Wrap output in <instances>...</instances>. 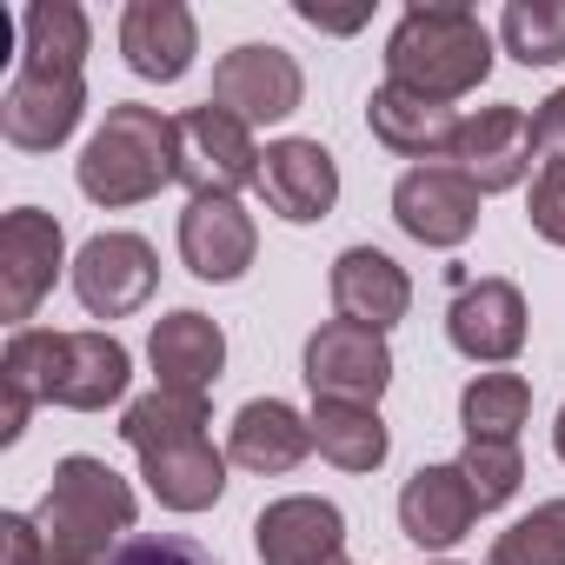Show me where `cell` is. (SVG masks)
<instances>
[{"instance_id": "cell-1", "label": "cell", "mask_w": 565, "mask_h": 565, "mask_svg": "<svg viewBox=\"0 0 565 565\" xmlns=\"http://www.w3.org/2000/svg\"><path fill=\"white\" fill-rule=\"evenodd\" d=\"M120 439L134 446L140 479H147V492L167 512H206V505H220V492H226V452L206 433V399L153 386V393L127 399Z\"/></svg>"}, {"instance_id": "cell-2", "label": "cell", "mask_w": 565, "mask_h": 565, "mask_svg": "<svg viewBox=\"0 0 565 565\" xmlns=\"http://www.w3.org/2000/svg\"><path fill=\"white\" fill-rule=\"evenodd\" d=\"M0 380L28 386L41 406L107 413L134 386V353L114 333H47V327H21V333H8Z\"/></svg>"}, {"instance_id": "cell-3", "label": "cell", "mask_w": 565, "mask_h": 565, "mask_svg": "<svg viewBox=\"0 0 565 565\" xmlns=\"http://www.w3.org/2000/svg\"><path fill=\"white\" fill-rule=\"evenodd\" d=\"M134 519H140L134 486L107 459H94V452L61 459L47 499L34 505V525H41V539H47V552L61 565H107L127 545Z\"/></svg>"}, {"instance_id": "cell-4", "label": "cell", "mask_w": 565, "mask_h": 565, "mask_svg": "<svg viewBox=\"0 0 565 565\" xmlns=\"http://www.w3.org/2000/svg\"><path fill=\"white\" fill-rule=\"evenodd\" d=\"M492 74V34L472 8H406L386 41V87H406L419 100H466Z\"/></svg>"}, {"instance_id": "cell-5", "label": "cell", "mask_w": 565, "mask_h": 565, "mask_svg": "<svg viewBox=\"0 0 565 565\" xmlns=\"http://www.w3.org/2000/svg\"><path fill=\"white\" fill-rule=\"evenodd\" d=\"M81 193L107 213L120 206H140L153 200L160 186L180 180V140H173V120L160 107H140V100H120L107 107V120L94 127L81 167H74Z\"/></svg>"}, {"instance_id": "cell-6", "label": "cell", "mask_w": 565, "mask_h": 565, "mask_svg": "<svg viewBox=\"0 0 565 565\" xmlns=\"http://www.w3.org/2000/svg\"><path fill=\"white\" fill-rule=\"evenodd\" d=\"M173 140H180V186L193 200H233L239 186H259V140L246 120H233L226 107L200 100L186 114H173Z\"/></svg>"}, {"instance_id": "cell-7", "label": "cell", "mask_w": 565, "mask_h": 565, "mask_svg": "<svg viewBox=\"0 0 565 565\" xmlns=\"http://www.w3.org/2000/svg\"><path fill=\"white\" fill-rule=\"evenodd\" d=\"M67 266V233L54 213L41 206H14L0 220V320L14 333L41 313V300L54 294V279Z\"/></svg>"}, {"instance_id": "cell-8", "label": "cell", "mask_w": 565, "mask_h": 565, "mask_svg": "<svg viewBox=\"0 0 565 565\" xmlns=\"http://www.w3.org/2000/svg\"><path fill=\"white\" fill-rule=\"evenodd\" d=\"M300 100H307V74L273 41H246V47L220 54V67H213V107H226L246 127L287 120V114H300Z\"/></svg>"}, {"instance_id": "cell-9", "label": "cell", "mask_w": 565, "mask_h": 565, "mask_svg": "<svg viewBox=\"0 0 565 565\" xmlns=\"http://www.w3.org/2000/svg\"><path fill=\"white\" fill-rule=\"evenodd\" d=\"M160 287V259L140 233H94L74 253V294L94 320H127L153 300Z\"/></svg>"}, {"instance_id": "cell-10", "label": "cell", "mask_w": 565, "mask_h": 565, "mask_svg": "<svg viewBox=\"0 0 565 565\" xmlns=\"http://www.w3.org/2000/svg\"><path fill=\"white\" fill-rule=\"evenodd\" d=\"M479 186L452 167V160H433V167H406L399 186H393V220L406 239L419 246H466L472 226H479Z\"/></svg>"}, {"instance_id": "cell-11", "label": "cell", "mask_w": 565, "mask_h": 565, "mask_svg": "<svg viewBox=\"0 0 565 565\" xmlns=\"http://www.w3.org/2000/svg\"><path fill=\"white\" fill-rule=\"evenodd\" d=\"M307 386H313V399L380 406V393L393 386V347H386V333H366L353 320H327L307 340Z\"/></svg>"}, {"instance_id": "cell-12", "label": "cell", "mask_w": 565, "mask_h": 565, "mask_svg": "<svg viewBox=\"0 0 565 565\" xmlns=\"http://www.w3.org/2000/svg\"><path fill=\"white\" fill-rule=\"evenodd\" d=\"M81 114H87V81L81 74H34V67H21L8 81V94H0V134H8V147H21V153L67 147Z\"/></svg>"}, {"instance_id": "cell-13", "label": "cell", "mask_w": 565, "mask_h": 565, "mask_svg": "<svg viewBox=\"0 0 565 565\" xmlns=\"http://www.w3.org/2000/svg\"><path fill=\"white\" fill-rule=\"evenodd\" d=\"M259 565H347V512L313 492H287L253 519Z\"/></svg>"}, {"instance_id": "cell-14", "label": "cell", "mask_w": 565, "mask_h": 565, "mask_svg": "<svg viewBox=\"0 0 565 565\" xmlns=\"http://www.w3.org/2000/svg\"><path fill=\"white\" fill-rule=\"evenodd\" d=\"M259 200L287 226H313L340 206V160L320 140H273L259 160Z\"/></svg>"}, {"instance_id": "cell-15", "label": "cell", "mask_w": 565, "mask_h": 565, "mask_svg": "<svg viewBox=\"0 0 565 565\" xmlns=\"http://www.w3.org/2000/svg\"><path fill=\"white\" fill-rule=\"evenodd\" d=\"M446 340L479 360V366H505L525 347V294L512 279H466L446 307Z\"/></svg>"}, {"instance_id": "cell-16", "label": "cell", "mask_w": 565, "mask_h": 565, "mask_svg": "<svg viewBox=\"0 0 565 565\" xmlns=\"http://www.w3.org/2000/svg\"><path fill=\"white\" fill-rule=\"evenodd\" d=\"M333 313L340 320H353V327H366V333H393L406 313H413V279H406V266L393 259V253H380V246H347L340 259H333Z\"/></svg>"}, {"instance_id": "cell-17", "label": "cell", "mask_w": 565, "mask_h": 565, "mask_svg": "<svg viewBox=\"0 0 565 565\" xmlns=\"http://www.w3.org/2000/svg\"><path fill=\"white\" fill-rule=\"evenodd\" d=\"M532 153H539V140H532V114H519V107L505 100V107H479V114H466L459 147H452V167H459L479 193H505V186H519V180L532 173Z\"/></svg>"}, {"instance_id": "cell-18", "label": "cell", "mask_w": 565, "mask_h": 565, "mask_svg": "<svg viewBox=\"0 0 565 565\" xmlns=\"http://www.w3.org/2000/svg\"><path fill=\"white\" fill-rule=\"evenodd\" d=\"M259 253V226L239 200H186L180 213V259L206 287H233Z\"/></svg>"}, {"instance_id": "cell-19", "label": "cell", "mask_w": 565, "mask_h": 565, "mask_svg": "<svg viewBox=\"0 0 565 565\" xmlns=\"http://www.w3.org/2000/svg\"><path fill=\"white\" fill-rule=\"evenodd\" d=\"M147 360H153V380H160L167 393L206 399V393L220 386V373H226V333H220L206 313L180 307V313L153 320V333H147Z\"/></svg>"}, {"instance_id": "cell-20", "label": "cell", "mask_w": 565, "mask_h": 565, "mask_svg": "<svg viewBox=\"0 0 565 565\" xmlns=\"http://www.w3.org/2000/svg\"><path fill=\"white\" fill-rule=\"evenodd\" d=\"M313 452V413H294L287 399H246L226 426V459L239 472L279 479Z\"/></svg>"}, {"instance_id": "cell-21", "label": "cell", "mask_w": 565, "mask_h": 565, "mask_svg": "<svg viewBox=\"0 0 565 565\" xmlns=\"http://www.w3.org/2000/svg\"><path fill=\"white\" fill-rule=\"evenodd\" d=\"M120 54L140 81H160L173 87L193 54H200V28H193V8H180V0H134V8L120 14Z\"/></svg>"}, {"instance_id": "cell-22", "label": "cell", "mask_w": 565, "mask_h": 565, "mask_svg": "<svg viewBox=\"0 0 565 565\" xmlns=\"http://www.w3.org/2000/svg\"><path fill=\"white\" fill-rule=\"evenodd\" d=\"M366 127H373V140H380L386 153L433 167V160H452L466 114H452V107H439V100H419V94H406V87H373Z\"/></svg>"}, {"instance_id": "cell-23", "label": "cell", "mask_w": 565, "mask_h": 565, "mask_svg": "<svg viewBox=\"0 0 565 565\" xmlns=\"http://www.w3.org/2000/svg\"><path fill=\"white\" fill-rule=\"evenodd\" d=\"M479 519V499L466 486L459 466H419L406 486H399V532L419 545V552H446L472 532Z\"/></svg>"}, {"instance_id": "cell-24", "label": "cell", "mask_w": 565, "mask_h": 565, "mask_svg": "<svg viewBox=\"0 0 565 565\" xmlns=\"http://www.w3.org/2000/svg\"><path fill=\"white\" fill-rule=\"evenodd\" d=\"M87 47H94V28H87V8H74V0H34L21 14V67L81 74Z\"/></svg>"}, {"instance_id": "cell-25", "label": "cell", "mask_w": 565, "mask_h": 565, "mask_svg": "<svg viewBox=\"0 0 565 565\" xmlns=\"http://www.w3.org/2000/svg\"><path fill=\"white\" fill-rule=\"evenodd\" d=\"M313 446H320V459H333L340 472H380L386 452H393V433H386L380 406L313 399Z\"/></svg>"}, {"instance_id": "cell-26", "label": "cell", "mask_w": 565, "mask_h": 565, "mask_svg": "<svg viewBox=\"0 0 565 565\" xmlns=\"http://www.w3.org/2000/svg\"><path fill=\"white\" fill-rule=\"evenodd\" d=\"M532 413V386L519 373H479L466 393H459V426L466 439H519Z\"/></svg>"}, {"instance_id": "cell-27", "label": "cell", "mask_w": 565, "mask_h": 565, "mask_svg": "<svg viewBox=\"0 0 565 565\" xmlns=\"http://www.w3.org/2000/svg\"><path fill=\"white\" fill-rule=\"evenodd\" d=\"M499 41L519 67H558L565 61V0H505Z\"/></svg>"}, {"instance_id": "cell-28", "label": "cell", "mask_w": 565, "mask_h": 565, "mask_svg": "<svg viewBox=\"0 0 565 565\" xmlns=\"http://www.w3.org/2000/svg\"><path fill=\"white\" fill-rule=\"evenodd\" d=\"M486 565H565V499H545L525 519H512L492 539Z\"/></svg>"}, {"instance_id": "cell-29", "label": "cell", "mask_w": 565, "mask_h": 565, "mask_svg": "<svg viewBox=\"0 0 565 565\" xmlns=\"http://www.w3.org/2000/svg\"><path fill=\"white\" fill-rule=\"evenodd\" d=\"M452 466L466 472V486H472L479 512H499V505H505V499L519 492V479H525L519 439H466V452H459Z\"/></svg>"}, {"instance_id": "cell-30", "label": "cell", "mask_w": 565, "mask_h": 565, "mask_svg": "<svg viewBox=\"0 0 565 565\" xmlns=\"http://www.w3.org/2000/svg\"><path fill=\"white\" fill-rule=\"evenodd\" d=\"M525 213H532V233H539L545 246H565V160H545V167H539Z\"/></svg>"}, {"instance_id": "cell-31", "label": "cell", "mask_w": 565, "mask_h": 565, "mask_svg": "<svg viewBox=\"0 0 565 565\" xmlns=\"http://www.w3.org/2000/svg\"><path fill=\"white\" fill-rule=\"evenodd\" d=\"M107 565H220L206 545L180 539V532H147V539H127Z\"/></svg>"}, {"instance_id": "cell-32", "label": "cell", "mask_w": 565, "mask_h": 565, "mask_svg": "<svg viewBox=\"0 0 565 565\" xmlns=\"http://www.w3.org/2000/svg\"><path fill=\"white\" fill-rule=\"evenodd\" d=\"M0 565H61L54 552H47V539H41V525H34V512H8L0 519Z\"/></svg>"}, {"instance_id": "cell-33", "label": "cell", "mask_w": 565, "mask_h": 565, "mask_svg": "<svg viewBox=\"0 0 565 565\" xmlns=\"http://www.w3.org/2000/svg\"><path fill=\"white\" fill-rule=\"evenodd\" d=\"M532 140H539L545 160H565V87L539 100V114H532Z\"/></svg>"}, {"instance_id": "cell-34", "label": "cell", "mask_w": 565, "mask_h": 565, "mask_svg": "<svg viewBox=\"0 0 565 565\" xmlns=\"http://www.w3.org/2000/svg\"><path fill=\"white\" fill-rule=\"evenodd\" d=\"M41 399L28 393V386H14V380H0V446H14L21 433H28V413H34Z\"/></svg>"}, {"instance_id": "cell-35", "label": "cell", "mask_w": 565, "mask_h": 565, "mask_svg": "<svg viewBox=\"0 0 565 565\" xmlns=\"http://www.w3.org/2000/svg\"><path fill=\"white\" fill-rule=\"evenodd\" d=\"M300 21H307V28H327V34H353V28H366V14H327V8H313V0H300Z\"/></svg>"}, {"instance_id": "cell-36", "label": "cell", "mask_w": 565, "mask_h": 565, "mask_svg": "<svg viewBox=\"0 0 565 565\" xmlns=\"http://www.w3.org/2000/svg\"><path fill=\"white\" fill-rule=\"evenodd\" d=\"M552 452L565 459V406H558V426H552Z\"/></svg>"}]
</instances>
